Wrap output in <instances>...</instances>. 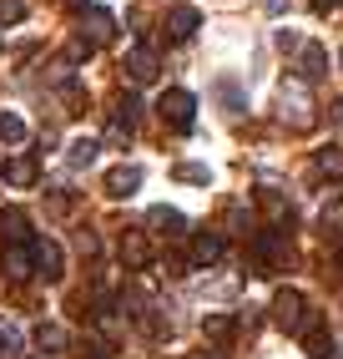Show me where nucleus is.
<instances>
[{
  "instance_id": "33",
  "label": "nucleus",
  "mask_w": 343,
  "mask_h": 359,
  "mask_svg": "<svg viewBox=\"0 0 343 359\" xmlns=\"http://www.w3.org/2000/svg\"><path fill=\"white\" fill-rule=\"evenodd\" d=\"M338 61H343V56H338Z\"/></svg>"
},
{
  "instance_id": "18",
  "label": "nucleus",
  "mask_w": 343,
  "mask_h": 359,
  "mask_svg": "<svg viewBox=\"0 0 343 359\" xmlns=\"http://www.w3.org/2000/svg\"><path fill=\"white\" fill-rule=\"evenodd\" d=\"M26 137H31L26 116H15V111H0V142H6V147H20Z\"/></svg>"
},
{
  "instance_id": "6",
  "label": "nucleus",
  "mask_w": 343,
  "mask_h": 359,
  "mask_svg": "<svg viewBox=\"0 0 343 359\" xmlns=\"http://www.w3.org/2000/svg\"><path fill=\"white\" fill-rule=\"evenodd\" d=\"M318 76H328V51L318 41H298V81H318Z\"/></svg>"
},
{
  "instance_id": "16",
  "label": "nucleus",
  "mask_w": 343,
  "mask_h": 359,
  "mask_svg": "<svg viewBox=\"0 0 343 359\" xmlns=\"http://www.w3.org/2000/svg\"><path fill=\"white\" fill-rule=\"evenodd\" d=\"M96 152H102V142H96V137H76V142L66 147V162L81 172V167H91V162H96Z\"/></svg>"
},
{
  "instance_id": "23",
  "label": "nucleus",
  "mask_w": 343,
  "mask_h": 359,
  "mask_svg": "<svg viewBox=\"0 0 343 359\" xmlns=\"http://www.w3.org/2000/svg\"><path fill=\"white\" fill-rule=\"evenodd\" d=\"M26 20V0H0V26H20Z\"/></svg>"
},
{
  "instance_id": "12",
  "label": "nucleus",
  "mask_w": 343,
  "mask_h": 359,
  "mask_svg": "<svg viewBox=\"0 0 343 359\" xmlns=\"http://www.w3.org/2000/svg\"><path fill=\"white\" fill-rule=\"evenodd\" d=\"M146 228H157V233H167V238H187V218H182L177 208H167V203L146 212Z\"/></svg>"
},
{
  "instance_id": "28",
  "label": "nucleus",
  "mask_w": 343,
  "mask_h": 359,
  "mask_svg": "<svg viewBox=\"0 0 343 359\" xmlns=\"http://www.w3.org/2000/svg\"><path fill=\"white\" fill-rule=\"evenodd\" d=\"M288 11V0H267V15H283Z\"/></svg>"
},
{
  "instance_id": "22",
  "label": "nucleus",
  "mask_w": 343,
  "mask_h": 359,
  "mask_svg": "<svg viewBox=\"0 0 343 359\" xmlns=\"http://www.w3.org/2000/svg\"><path fill=\"white\" fill-rule=\"evenodd\" d=\"M202 334H207V339H227V334H232V319H227V314H207V319H202Z\"/></svg>"
},
{
  "instance_id": "8",
  "label": "nucleus",
  "mask_w": 343,
  "mask_h": 359,
  "mask_svg": "<svg viewBox=\"0 0 343 359\" xmlns=\"http://www.w3.org/2000/svg\"><path fill=\"white\" fill-rule=\"evenodd\" d=\"M136 187H141V167H132V162L106 172V198H136Z\"/></svg>"
},
{
  "instance_id": "2",
  "label": "nucleus",
  "mask_w": 343,
  "mask_h": 359,
  "mask_svg": "<svg viewBox=\"0 0 343 359\" xmlns=\"http://www.w3.org/2000/svg\"><path fill=\"white\" fill-rule=\"evenodd\" d=\"M278 116H283V122H293L298 132L313 127V102H308L303 81H283V91H278Z\"/></svg>"
},
{
  "instance_id": "27",
  "label": "nucleus",
  "mask_w": 343,
  "mask_h": 359,
  "mask_svg": "<svg viewBox=\"0 0 343 359\" xmlns=\"http://www.w3.org/2000/svg\"><path fill=\"white\" fill-rule=\"evenodd\" d=\"M76 359H106V349H102V344H81Z\"/></svg>"
},
{
  "instance_id": "15",
  "label": "nucleus",
  "mask_w": 343,
  "mask_h": 359,
  "mask_svg": "<svg viewBox=\"0 0 343 359\" xmlns=\"http://www.w3.org/2000/svg\"><path fill=\"white\" fill-rule=\"evenodd\" d=\"M0 233H6V243H31V223L20 208H6L0 212Z\"/></svg>"
},
{
  "instance_id": "13",
  "label": "nucleus",
  "mask_w": 343,
  "mask_h": 359,
  "mask_svg": "<svg viewBox=\"0 0 343 359\" xmlns=\"http://www.w3.org/2000/svg\"><path fill=\"white\" fill-rule=\"evenodd\" d=\"M0 263H6V273H10V278H31V273H36L31 243H6V258H0Z\"/></svg>"
},
{
  "instance_id": "29",
  "label": "nucleus",
  "mask_w": 343,
  "mask_h": 359,
  "mask_svg": "<svg viewBox=\"0 0 343 359\" xmlns=\"http://www.w3.org/2000/svg\"><path fill=\"white\" fill-rule=\"evenodd\" d=\"M313 6H318V11H333V6H343V0H313Z\"/></svg>"
},
{
  "instance_id": "1",
  "label": "nucleus",
  "mask_w": 343,
  "mask_h": 359,
  "mask_svg": "<svg viewBox=\"0 0 343 359\" xmlns=\"http://www.w3.org/2000/svg\"><path fill=\"white\" fill-rule=\"evenodd\" d=\"M157 111H162V122H167V127L187 132L192 122H197V97H192V91H182V86H167V91H162V102H157Z\"/></svg>"
},
{
  "instance_id": "4",
  "label": "nucleus",
  "mask_w": 343,
  "mask_h": 359,
  "mask_svg": "<svg viewBox=\"0 0 343 359\" xmlns=\"http://www.w3.org/2000/svg\"><path fill=\"white\" fill-rule=\"evenodd\" d=\"M303 314H308V304H303L298 289H278V294H273V324H278V329L298 334V329H303Z\"/></svg>"
},
{
  "instance_id": "31",
  "label": "nucleus",
  "mask_w": 343,
  "mask_h": 359,
  "mask_svg": "<svg viewBox=\"0 0 343 359\" xmlns=\"http://www.w3.org/2000/svg\"><path fill=\"white\" fill-rule=\"evenodd\" d=\"M66 6H81V11H86V0H66Z\"/></svg>"
},
{
  "instance_id": "32",
  "label": "nucleus",
  "mask_w": 343,
  "mask_h": 359,
  "mask_svg": "<svg viewBox=\"0 0 343 359\" xmlns=\"http://www.w3.org/2000/svg\"><path fill=\"white\" fill-rule=\"evenodd\" d=\"M0 349H6V334H0Z\"/></svg>"
},
{
  "instance_id": "30",
  "label": "nucleus",
  "mask_w": 343,
  "mask_h": 359,
  "mask_svg": "<svg viewBox=\"0 0 343 359\" xmlns=\"http://www.w3.org/2000/svg\"><path fill=\"white\" fill-rule=\"evenodd\" d=\"M187 359H223V354H187Z\"/></svg>"
},
{
  "instance_id": "20",
  "label": "nucleus",
  "mask_w": 343,
  "mask_h": 359,
  "mask_svg": "<svg viewBox=\"0 0 343 359\" xmlns=\"http://www.w3.org/2000/svg\"><path fill=\"white\" fill-rule=\"evenodd\" d=\"M313 167H318V172H328V177H343V147H323L313 157Z\"/></svg>"
},
{
  "instance_id": "11",
  "label": "nucleus",
  "mask_w": 343,
  "mask_h": 359,
  "mask_svg": "<svg viewBox=\"0 0 343 359\" xmlns=\"http://www.w3.org/2000/svg\"><path fill=\"white\" fill-rule=\"evenodd\" d=\"M0 177H6L10 187H36L41 182V167H36V157H10L6 167H0Z\"/></svg>"
},
{
  "instance_id": "10",
  "label": "nucleus",
  "mask_w": 343,
  "mask_h": 359,
  "mask_svg": "<svg viewBox=\"0 0 343 359\" xmlns=\"http://www.w3.org/2000/svg\"><path fill=\"white\" fill-rule=\"evenodd\" d=\"M157 71H162V61H157V51H152V46H136V51L127 56V76L132 81H157Z\"/></svg>"
},
{
  "instance_id": "3",
  "label": "nucleus",
  "mask_w": 343,
  "mask_h": 359,
  "mask_svg": "<svg viewBox=\"0 0 343 359\" xmlns=\"http://www.w3.org/2000/svg\"><path fill=\"white\" fill-rule=\"evenodd\" d=\"M31 263H36V278H46V283H56L66 273V253L56 238H31Z\"/></svg>"
},
{
  "instance_id": "26",
  "label": "nucleus",
  "mask_w": 343,
  "mask_h": 359,
  "mask_svg": "<svg viewBox=\"0 0 343 359\" xmlns=\"http://www.w3.org/2000/svg\"><path fill=\"white\" fill-rule=\"evenodd\" d=\"M106 142H132V127H121L116 116H111V127H106Z\"/></svg>"
},
{
  "instance_id": "5",
  "label": "nucleus",
  "mask_w": 343,
  "mask_h": 359,
  "mask_svg": "<svg viewBox=\"0 0 343 359\" xmlns=\"http://www.w3.org/2000/svg\"><path fill=\"white\" fill-rule=\"evenodd\" d=\"M81 31H86V36H81L86 46H102V41L116 36V15H111L106 6H86V11H81Z\"/></svg>"
},
{
  "instance_id": "9",
  "label": "nucleus",
  "mask_w": 343,
  "mask_h": 359,
  "mask_svg": "<svg viewBox=\"0 0 343 359\" xmlns=\"http://www.w3.org/2000/svg\"><path fill=\"white\" fill-rule=\"evenodd\" d=\"M217 258H223V238H217V233H197V238H192V248H187L192 269H212Z\"/></svg>"
},
{
  "instance_id": "7",
  "label": "nucleus",
  "mask_w": 343,
  "mask_h": 359,
  "mask_svg": "<svg viewBox=\"0 0 343 359\" xmlns=\"http://www.w3.org/2000/svg\"><path fill=\"white\" fill-rule=\"evenodd\" d=\"M121 263H127V269H146V263H152V238H146L141 228L121 233Z\"/></svg>"
},
{
  "instance_id": "17",
  "label": "nucleus",
  "mask_w": 343,
  "mask_h": 359,
  "mask_svg": "<svg viewBox=\"0 0 343 359\" xmlns=\"http://www.w3.org/2000/svg\"><path fill=\"white\" fill-rule=\"evenodd\" d=\"M31 339H36V349H41V354H56V349H66V344H71L61 324H36Z\"/></svg>"
},
{
  "instance_id": "24",
  "label": "nucleus",
  "mask_w": 343,
  "mask_h": 359,
  "mask_svg": "<svg viewBox=\"0 0 343 359\" xmlns=\"http://www.w3.org/2000/svg\"><path fill=\"white\" fill-rule=\"evenodd\" d=\"M323 233H343V203L323 208Z\"/></svg>"
},
{
  "instance_id": "25",
  "label": "nucleus",
  "mask_w": 343,
  "mask_h": 359,
  "mask_svg": "<svg viewBox=\"0 0 343 359\" xmlns=\"http://www.w3.org/2000/svg\"><path fill=\"white\" fill-rule=\"evenodd\" d=\"M217 97L227 102V111H242V91H237L232 81H223V86H217Z\"/></svg>"
},
{
  "instance_id": "21",
  "label": "nucleus",
  "mask_w": 343,
  "mask_h": 359,
  "mask_svg": "<svg viewBox=\"0 0 343 359\" xmlns=\"http://www.w3.org/2000/svg\"><path fill=\"white\" fill-rule=\"evenodd\" d=\"M116 122H121V127H136V122H141V102L132 97V91L116 102Z\"/></svg>"
},
{
  "instance_id": "14",
  "label": "nucleus",
  "mask_w": 343,
  "mask_h": 359,
  "mask_svg": "<svg viewBox=\"0 0 343 359\" xmlns=\"http://www.w3.org/2000/svg\"><path fill=\"white\" fill-rule=\"evenodd\" d=\"M197 26H202V15L192 11V6H177V11L167 15V36H172V41H187L192 31H197Z\"/></svg>"
},
{
  "instance_id": "19",
  "label": "nucleus",
  "mask_w": 343,
  "mask_h": 359,
  "mask_svg": "<svg viewBox=\"0 0 343 359\" xmlns=\"http://www.w3.org/2000/svg\"><path fill=\"white\" fill-rule=\"evenodd\" d=\"M172 177H177V182H197V187H212V167H202V162H177V167H172Z\"/></svg>"
}]
</instances>
